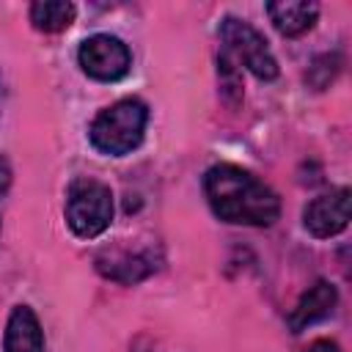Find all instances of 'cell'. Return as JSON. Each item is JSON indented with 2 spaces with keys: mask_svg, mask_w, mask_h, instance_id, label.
Returning <instances> with one entry per match:
<instances>
[{
  "mask_svg": "<svg viewBox=\"0 0 352 352\" xmlns=\"http://www.w3.org/2000/svg\"><path fill=\"white\" fill-rule=\"evenodd\" d=\"M267 14L280 36H302L305 30L314 28L319 16V6L308 0H280V3H267Z\"/></svg>",
  "mask_w": 352,
  "mask_h": 352,
  "instance_id": "obj_10",
  "label": "cell"
},
{
  "mask_svg": "<svg viewBox=\"0 0 352 352\" xmlns=\"http://www.w3.org/2000/svg\"><path fill=\"white\" fill-rule=\"evenodd\" d=\"M338 69H341V58H338L336 52H324V55H319V58H316V60L308 66L305 80L311 82V88L324 91V88H327V85L336 80Z\"/></svg>",
  "mask_w": 352,
  "mask_h": 352,
  "instance_id": "obj_13",
  "label": "cell"
},
{
  "mask_svg": "<svg viewBox=\"0 0 352 352\" xmlns=\"http://www.w3.org/2000/svg\"><path fill=\"white\" fill-rule=\"evenodd\" d=\"M66 223L82 239H94L102 231H107L110 223H113V192H110V187L96 182V179H77L69 187Z\"/></svg>",
  "mask_w": 352,
  "mask_h": 352,
  "instance_id": "obj_3",
  "label": "cell"
},
{
  "mask_svg": "<svg viewBox=\"0 0 352 352\" xmlns=\"http://www.w3.org/2000/svg\"><path fill=\"white\" fill-rule=\"evenodd\" d=\"M77 60L88 77L102 80V82L121 80L132 66V55H129L126 44L110 33H96V36L85 38L80 44Z\"/></svg>",
  "mask_w": 352,
  "mask_h": 352,
  "instance_id": "obj_5",
  "label": "cell"
},
{
  "mask_svg": "<svg viewBox=\"0 0 352 352\" xmlns=\"http://www.w3.org/2000/svg\"><path fill=\"white\" fill-rule=\"evenodd\" d=\"M302 352H341L338 349V344L336 341H314L308 349H302Z\"/></svg>",
  "mask_w": 352,
  "mask_h": 352,
  "instance_id": "obj_14",
  "label": "cell"
},
{
  "mask_svg": "<svg viewBox=\"0 0 352 352\" xmlns=\"http://www.w3.org/2000/svg\"><path fill=\"white\" fill-rule=\"evenodd\" d=\"M96 267L104 278H113L118 283H138L146 275L157 270L154 253H121V250H107L96 258Z\"/></svg>",
  "mask_w": 352,
  "mask_h": 352,
  "instance_id": "obj_9",
  "label": "cell"
},
{
  "mask_svg": "<svg viewBox=\"0 0 352 352\" xmlns=\"http://www.w3.org/2000/svg\"><path fill=\"white\" fill-rule=\"evenodd\" d=\"M3 352H44V333L38 316L28 305H16L8 316Z\"/></svg>",
  "mask_w": 352,
  "mask_h": 352,
  "instance_id": "obj_8",
  "label": "cell"
},
{
  "mask_svg": "<svg viewBox=\"0 0 352 352\" xmlns=\"http://www.w3.org/2000/svg\"><path fill=\"white\" fill-rule=\"evenodd\" d=\"M220 38L226 44L223 52L242 60L258 80H275L278 77V60H275V55L267 44V38L256 28H250L242 19L226 16L220 22Z\"/></svg>",
  "mask_w": 352,
  "mask_h": 352,
  "instance_id": "obj_4",
  "label": "cell"
},
{
  "mask_svg": "<svg viewBox=\"0 0 352 352\" xmlns=\"http://www.w3.org/2000/svg\"><path fill=\"white\" fill-rule=\"evenodd\" d=\"M146 121H148V110L140 99H121V102L104 107L94 118V124L88 129L91 146L102 154L124 157L132 148H138V143L143 140Z\"/></svg>",
  "mask_w": 352,
  "mask_h": 352,
  "instance_id": "obj_2",
  "label": "cell"
},
{
  "mask_svg": "<svg viewBox=\"0 0 352 352\" xmlns=\"http://www.w3.org/2000/svg\"><path fill=\"white\" fill-rule=\"evenodd\" d=\"M302 223L319 239L341 234L349 223V187H338L314 198L302 212Z\"/></svg>",
  "mask_w": 352,
  "mask_h": 352,
  "instance_id": "obj_6",
  "label": "cell"
},
{
  "mask_svg": "<svg viewBox=\"0 0 352 352\" xmlns=\"http://www.w3.org/2000/svg\"><path fill=\"white\" fill-rule=\"evenodd\" d=\"M212 212L236 226H272L280 214V198L270 184L236 165H214L204 176Z\"/></svg>",
  "mask_w": 352,
  "mask_h": 352,
  "instance_id": "obj_1",
  "label": "cell"
},
{
  "mask_svg": "<svg viewBox=\"0 0 352 352\" xmlns=\"http://www.w3.org/2000/svg\"><path fill=\"white\" fill-rule=\"evenodd\" d=\"M8 184H11V168H8V162L0 157V195L8 190Z\"/></svg>",
  "mask_w": 352,
  "mask_h": 352,
  "instance_id": "obj_15",
  "label": "cell"
},
{
  "mask_svg": "<svg viewBox=\"0 0 352 352\" xmlns=\"http://www.w3.org/2000/svg\"><path fill=\"white\" fill-rule=\"evenodd\" d=\"M217 74H220V96L226 99L228 107H236L242 102V77L228 52L217 55Z\"/></svg>",
  "mask_w": 352,
  "mask_h": 352,
  "instance_id": "obj_12",
  "label": "cell"
},
{
  "mask_svg": "<svg viewBox=\"0 0 352 352\" xmlns=\"http://www.w3.org/2000/svg\"><path fill=\"white\" fill-rule=\"evenodd\" d=\"M0 107H3V88H0Z\"/></svg>",
  "mask_w": 352,
  "mask_h": 352,
  "instance_id": "obj_16",
  "label": "cell"
},
{
  "mask_svg": "<svg viewBox=\"0 0 352 352\" xmlns=\"http://www.w3.org/2000/svg\"><path fill=\"white\" fill-rule=\"evenodd\" d=\"M336 302H338L336 286H333L330 280H316V283L300 297V302L292 308V314H289V319H286V322H289V330H292V333H302V330L311 327L314 322L330 316L333 308H336Z\"/></svg>",
  "mask_w": 352,
  "mask_h": 352,
  "instance_id": "obj_7",
  "label": "cell"
},
{
  "mask_svg": "<svg viewBox=\"0 0 352 352\" xmlns=\"http://www.w3.org/2000/svg\"><path fill=\"white\" fill-rule=\"evenodd\" d=\"M74 3H66V0H38L30 6V22L36 30H44V33H58V30H66L72 22H74Z\"/></svg>",
  "mask_w": 352,
  "mask_h": 352,
  "instance_id": "obj_11",
  "label": "cell"
}]
</instances>
